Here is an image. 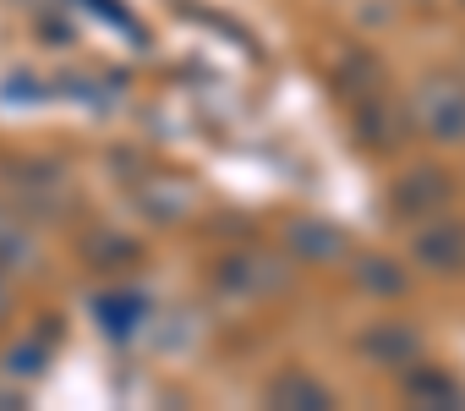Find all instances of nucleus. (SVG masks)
<instances>
[{
  "label": "nucleus",
  "instance_id": "obj_1",
  "mask_svg": "<svg viewBox=\"0 0 465 411\" xmlns=\"http://www.w3.org/2000/svg\"><path fill=\"white\" fill-rule=\"evenodd\" d=\"M411 126H421L432 143H465V77L432 72L411 99Z\"/></svg>",
  "mask_w": 465,
  "mask_h": 411
},
{
  "label": "nucleus",
  "instance_id": "obj_2",
  "mask_svg": "<svg viewBox=\"0 0 465 411\" xmlns=\"http://www.w3.org/2000/svg\"><path fill=\"white\" fill-rule=\"evenodd\" d=\"M356 132L367 148H400L405 132H411V110H400L389 94H367L356 105Z\"/></svg>",
  "mask_w": 465,
  "mask_h": 411
},
{
  "label": "nucleus",
  "instance_id": "obj_3",
  "mask_svg": "<svg viewBox=\"0 0 465 411\" xmlns=\"http://www.w3.org/2000/svg\"><path fill=\"white\" fill-rule=\"evenodd\" d=\"M361 351H367L372 362H394V367H411V362L421 356V335H416L411 324L389 318V324H378V329H367V335H361Z\"/></svg>",
  "mask_w": 465,
  "mask_h": 411
},
{
  "label": "nucleus",
  "instance_id": "obj_4",
  "mask_svg": "<svg viewBox=\"0 0 465 411\" xmlns=\"http://www.w3.org/2000/svg\"><path fill=\"white\" fill-rule=\"evenodd\" d=\"M416 258L432 269V275H460L465 269V231L460 226H427L421 236H416Z\"/></svg>",
  "mask_w": 465,
  "mask_h": 411
},
{
  "label": "nucleus",
  "instance_id": "obj_5",
  "mask_svg": "<svg viewBox=\"0 0 465 411\" xmlns=\"http://www.w3.org/2000/svg\"><path fill=\"white\" fill-rule=\"evenodd\" d=\"M449 203V175L443 170H411L400 186H394V209L400 215H432V209H443Z\"/></svg>",
  "mask_w": 465,
  "mask_h": 411
},
{
  "label": "nucleus",
  "instance_id": "obj_6",
  "mask_svg": "<svg viewBox=\"0 0 465 411\" xmlns=\"http://www.w3.org/2000/svg\"><path fill=\"white\" fill-rule=\"evenodd\" d=\"M269 406H307V411H323V406H334V395H329L312 373L285 367V373L269 384Z\"/></svg>",
  "mask_w": 465,
  "mask_h": 411
},
{
  "label": "nucleus",
  "instance_id": "obj_7",
  "mask_svg": "<svg viewBox=\"0 0 465 411\" xmlns=\"http://www.w3.org/2000/svg\"><path fill=\"white\" fill-rule=\"evenodd\" d=\"M224 286H236V291H274V286H285V280H280V264H274V258L247 253V258H230V264H224Z\"/></svg>",
  "mask_w": 465,
  "mask_h": 411
},
{
  "label": "nucleus",
  "instance_id": "obj_8",
  "mask_svg": "<svg viewBox=\"0 0 465 411\" xmlns=\"http://www.w3.org/2000/svg\"><path fill=\"white\" fill-rule=\"evenodd\" d=\"M291 253H302V258H340L345 253V231L302 220V226H291Z\"/></svg>",
  "mask_w": 465,
  "mask_h": 411
},
{
  "label": "nucleus",
  "instance_id": "obj_9",
  "mask_svg": "<svg viewBox=\"0 0 465 411\" xmlns=\"http://www.w3.org/2000/svg\"><path fill=\"white\" fill-rule=\"evenodd\" d=\"M416 400H438V406H465V389L449 378V373H438V367H421V373H411V384H405Z\"/></svg>",
  "mask_w": 465,
  "mask_h": 411
},
{
  "label": "nucleus",
  "instance_id": "obj_10",
  "mask_svg": "<svg viewBox=\"0 0 465 411\" xmlns=\"http://www.w3.org/2000/svg\"><path fill=\"white\" fill-rule=\"evenodd\" d=\"M356 286L372 291V296H400V291H405V275H400V264H389V258H361Z\"/></svg>",
  "mask_w": 465,
  "mask_h": 411
},
{
  "label": "nucleus",
  "instance_id": "obj_11",
  "mask_svg": "<svg viewBox=\"0 0 465 411\" xmlns=\"http://www.w3.org/2000/svg\"><path fill=\"white\" fill-rule=\"evenodd\" d=\"M39 367H45V346H17V351H12V373L28 378V373H39Z\"/></svg>",
  "mask_w": 465,
  "mask_h": 411
},
{
  "label": "nucleus",
  "instance_id": "obj_12",
  "mask_svg": "<svg viewBox=\"0 0 465 411\" xmlns=\"http://www.w3.org/2000/svg\"><path fill=\"white\" fill-rule=\"evenodd\" d=\"M6 313H12V280L0 275V318H6Z\"/></svg>",
  "mask_w": 465,
  "mask_h": 411
}]
</instances>
